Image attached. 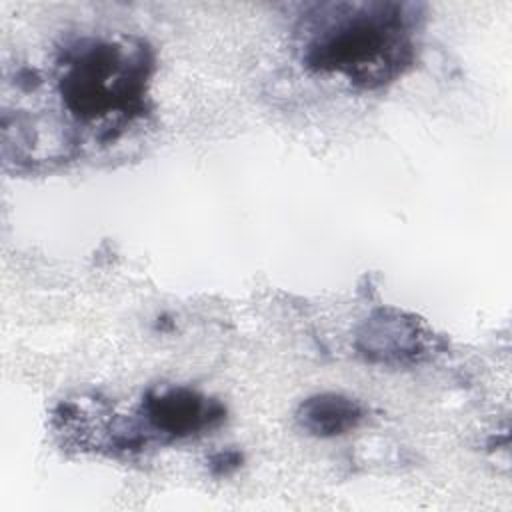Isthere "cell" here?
<instances>
[{"label": "cell", "mask_w": 512, "mask_h": 512, "mask_svg": "<svg viewBox=\"0 0 512 512\" xmlns=\"http://www.w3.org/2000/svg\"><path fill=\"white\" fill-rule=\"evenodd\" d=\"M420 14L408 2H340L316 6L302 32V64L336 74L354 88L376 90L404 76L416 60Z\"/></svg>", "instance_id": "cell-1"}, {"label": "cell", "mask_w": 512, "mask_h": 512, "mask_svg": "<svg viewBox=\"0 0 512 512\" xmlns=\"http://www.w3.org/2000/svg\"><path fill=\"white\" fill-rule=\"evenodd\" d=\"M152 70V50L142 40L84 36L62 48L56 84L78 122L122 126L146 112Z\"/></svg>", "instance_id": "cell-2"}, {"label": "cell", "mask_w": 512, "mask_h": 512, "mask_svg": "<svg viewBox=\"0 0 512 512\" xmlns=\"http://www.w3.org/2000/svg\"><path fill=\"white\" fill-rule=\"evenodd\" d=\"M140 414L154 434L164 440H186L216 428L226 408L186 386L152 388L146 392Z\"/></svg>", "instance_id": "cell-3"}, {"label": "cell", "mask_w": 512, "mask_h": 512, "mask_svg": "<svg viewBox=\"0 0 512 512\" xmlns=\"http://www.w3.org/2000/svg\"><path fill=\"white\" fill-rule=\"evenodd\" d=\"M358 354L376 364H414L428 356L430 334L418 318L398 310L370 314L356 332Z\"/></svg>", "instance_id": "cell-4"}, {"label": "cell", "mask_w": 512, "mask_h": 512, "mask_svg": "<svg viewBox=\"0 0 512 512\" xmlns=\"http://www.w3.org/2000/svg\"><path fill=\"white\" fill-rule=\"evenodd\" d=\"M302 430L318 438L348 434L364 420V408L358 400L336 392H322L306 398L296 412Z\"/></svg>", "instance_id": "cell-5"}, {"label": "cell", "mask_w": 512, "mask_h": 512, "mask_svg": "<svg viewBox=\"0 0 512 512\" xmlns=\"http://www.w3.org/2000/svg\"><path fill=\"white\" fill-rule=\"evenodd\" d=\"M240 454L238 452H220L218 456H214L212 458V466L216 468V466H220V472L222 474H228V468L232 466V468H238V464H240Z\"/></svg>", "instance_id": "cell-6"}]
</instances>
